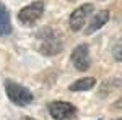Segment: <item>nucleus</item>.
Returning <instances> with one entry per match:
<instances>
[{
  "label": "nucleus",
  "instance_id": "nucleus-1",
  "mask_svg": "<svg viewBox=\"0 0 122 120\" xmlns=\"http://www.w3.org/2000/svg\"><path fill=\"white\" fill-rule=\"evenodd\" d=\"M64 49V37L52 28H44L38 33V50L42 55H57Z\"/></svg>",
  "mask_w": 122,
  "mask_h": 120
},
{
  "label": "nucleus",
  "instance_id": "nucleus-2",
  "mask_svg": "<svg viewBox=\"0 0 122 120\" xmlns=\"http://www.w3.org/2000/svg\"><path fill=\"white\" fill-rule=\"evenodd\" d=\"M5 92H7V97L13 102L15 106H20V107H25V106H29L33 102V92L29 91L28 88L21 86V84L15 83L11 80H7L5 83Z\"/></svg>",
  "mask_w": 122,
  "mask_h": 120
},
{
  "label": "nucleus",
  "instance_id": "nucleus-3",
  "mask_svg": "<svg viewBox=\"0 0 122 120\" xmlns=\"http://www.w3.org/2000/svg\"><path fill=\"white\" fill-rule=\"evenodd\" d=\"M42 13H44V2L38 0V2H33V3H29L25 8L20 10L18 21L23 26H33L34 23L39 21V18L42 16Z\"/></svg>",
  "mask_w": 122,
  "mask_h": 120
},
{
  "label": "nucleus",
  "instance_id": "nucleus-4",
  "mask_svg": "<svg viewBox=\"0 0 122 120\" xmlns=\"http://www.w3.org/2000/svg\"><path fill=\"white\" fill-rule=\"evenodd\" d=\"M49 114L56 120H70L76 115V107L65 101H54L49 104Z\"/></svg>",
  "mask_w": 122,
  "mask_h": 120
},
{
  "label": "nucleus",
  "instance_id": "nucleus-5",
  "mask_svg": "<svg viewBox=\"0 0 122 120\" xmlns=\"http://www.w3.org/2000/svg\"><path fill=\"white\" fill-rule=\"evenodd\" d=\"M93 11H94L93 3H85V5H80L78 8H75L73 13L70 15V18H68V26H70V29H72L73 33L80 31V29L85 26L86 18H88Z\"/></svg>",
  "mask_w": 122,
  "mask_h": 120
},
{
  "label": "nucleus",
  "instance_id": "nucleus-6",
  "mask_svg": "<svg viewBox=\"0 0 122 120\" xmlns=\"http://www.w3.org/2000/svg\"><path fill=\"white\" fill-rule=\"evenodd\" d=\"M72 63L78 72H86L91 67V60H90V49L86 44H78L72 52Z\"/></svg>",
  "mask_w": 122,
  "mask_h": 120
},
{
  "label": "nucleus",
  "instance_id": "nucleus-7",
  "mask_svg": "<svg viewBox=\"0 0 122 120\" xmlns=\"http://www.w3.org/2000/svg\"><path fill=\"white\" fill-rule=\"evenodd\" d=\"M109 21V11L107 10H101L99 13H96L93 18H91V21L88 23V26L85 28V34L86 36H90V34H93V33H96L98 29H101Z\"/></svg>",
  "mask_w": 122,
  "mask_h": 120
},
{
  "label": "nucleus",
  "instance_id": "nucleus-8",
  "mask_svg": "<svg viewBox=\"0 0 122 120\" xmlns=\"http://www.w3.org/2000/svg\"><path fill=\"white\" fill-rule=\"evenodd\" d=\"M11 33V19L7 7L0 2V36H8Z\"/></svg>",
  "mask_w": 122,
  "mask_h": 120
},
{
  "label": "nucleus",
  "instance_id": "nucleus-9",
  "mask_svg": "<svg viewBox=\"0 0 122 120\" xmlns=\"http://www.w3.org/2000/svg\"><path fill=\"white\" fill-rule=\"evenodd\" d=\"M94 84H96V80H94L93 76H86V78H80V80H76L75 83H72L68 86V89L73 92H80V91H88V89H91Z\"/></svg>",
  "mask_w": 122,
  "mask_h": 120
},
{
  "label": "nucleus",
  "instance_id": "nucleus-10",
  "mask_svg": "<svg viewBox=\"0 0 122 120\" xmlns=\"http://www.w3.org/2000/svg\"><path fill=\"white\" fill-rule=\"evenodd\" d=\"M112 55L117 62H122V41H119L112 49Z\"/></svg>",
  "mask_w": 122,
  "mask_h": 120
},
{
  "label": "nucleus",
  "instance_id": "nucleus-11",
  "mask_svg": "<svg viewBox=\"0 0 122 120\" xmlns=\"http://www.w3.org/2000/svg\"><path fill=\"white\" fill-rule=\"evenodd\" d=\"M114 107H116L117 110H122V97H121V99H117V101L114 102Z\"/></svg>",
  "mask_w": 122,
  "mask_h": 120
},
{
  "label": "nucleus",
  "instance_id": "nucleus-12",
  "mask_svg": "<svg viewBox=\"0 0 122 120\" xmlns=\"http://www.w3.org/2000/svg\"><path fill=\"white\" fill-rule=\"evenodd\" d=\"M21 120H34L33 117H28V115H25V117H21Z\"/></svg>",
  "mask_w": 122,
  "mask_h": 120
},
{
  "label": "nucleus",
  "instance_id": "nucleus-13",
  "mask_svg": "<svg viewBox=\"0 0 122 120\" xmlns=\"http://www.w3.org/2000/svg\"><path fill=\"white\" fill-rule=\"evenodd\" d=\"M68 2H76V0H68Z\"/></svg>",
  "mask_w": 122,
  "mask_h": 120
},
{
  "label": "nucleus",
  "instance_id": "nucleus-14",
  "mask_svg": "<svg viewBox=\"0 0 122 120\" xmlns=\"http://www.w3.org/2000/svg\"><path fill=\"white\" fill-rule=\"evenodd\" d=\"M117 120H122V117H121V119H117Z\"/></svg>",
  "mask_w": 122,
  "mask_h": 120
}]
</instances>
